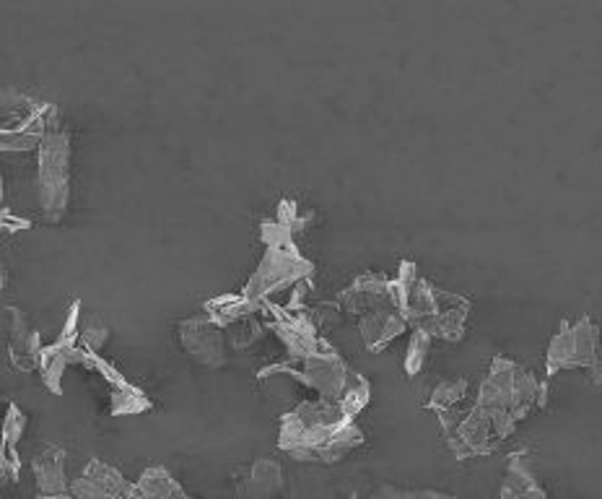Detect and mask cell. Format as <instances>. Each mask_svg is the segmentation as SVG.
I'll return each instance as SVG.
<instances>
[{"instance_id": "5b68a950", "label": "cell", "mask_w": 602, "mask_h": 499, "mask_svg": "<svg viewBox=\"0 0 602 499\" xmlns=\"http://www.w3.org/2000/svg\"><path fill=\"white\" fill-rule=\"evenodd\" d=\"M537 388L540 380L517 362L506 356H493L489 375L480 382L476 403L489 411L512 413L514 422H522L537 409Z\"/></svg>"}, {"instance_id": "9a60e30c", "label": "cell", "mask_w": 602, "mask_h": 499, "mask_svg": "<svg viewBox=\"0 0 602 499\" xmlns=\"http://www.w3.org/2000/svg\"><path fill=\"white\" fill-rule=\"evenodd\" d=\"M9 315H11V339H9L11 362L16 369H24V373H29V369L37 367V362H40V352H42L40 333L34 331L32 323H29L26 312L21 308H13L11 304Z\"/></svg>"}, {"instance_id": "8992f818", "label": "cell", "mask_w": 602, "mask_h": 499, "mask_svg": "<svg viewBox=\"0 0 602 499\" xmlns=\"http://www.w3.org/2000/svg\"><path fill=\"white\" fill-rule=\"evenodd\" d=\"M546 369L548 375L564 369H590L594 385H600V328L590 315H582L577 323L561 320L548 344Z\"/></svg>"}, {"instance_id": "52a82bcc", "label": "cell", "mask_w": 602, "mask_h": 499, "mask_svg": "<svg viewBox=\"0 0 602 499\" xmlns=\"http://www.w3.org/2000/svg\"><path fill=\"white\" fill-rule=\"evenodd\" d=\"M314 263L299 253V247H265L253 279L239 291L253 304H268L278 291L291 289L299 281H312Z\"/></svg>"}, {"instance_id": "7a4b0ae2", "label": "cell", "mask_w": 602, "mask_h": 499, "mask_svg": "<svg viewBox=\"0 0 602 499\" xmlns=\"http://www.w3.org/2000/svg\"><path fill=\"white\" fill-rule=\"evenodd\" d=\"M470 310V299L436 289L432 281L419 276L403 308V318L411 331L426 333L432 341L439 339L447 344H457L468 331Z\"/></svg>"}, {"instance_id": "ba28073f", "label": "cell", "mask_w": 602, "mask_h": 499, "mask_svg": "<svg viewBox=\"0 0 602 499\" xmlns=\"http://www.w3.org/2000/svg\"><path fill=\"white\" fill-rule=\"evenodd\" d=\"M268 375H286L291 377V380H297L304 385V388H310L317 393L322 401H333L338 403L341 396L346 393L348 382H350V369L346 365V359L338 352H333V348H322L320 354L310 356V359L299 362V365H289V362H283V365H270L257 373V377H268Z\"/></svg>"}, {"instance_id": "2e32d148", "label": "cell", "mask_w": 602, "mask_h": 499, "mask_svg": "<svg viewBox=\"0 0 602 499\" xmlns=\"http://www.w3.org/2000/svg\"><path fill=\"white\" fill-rule=\"evenodd\" d=\"M499 499H548V491L535 479L527 453H514L506 463Z\"/></svg>"}, {"instance_id": "d4e9b609", "label": "cell", "mask_w": 602, "mask_h": 499, "mask_svg": "<svg viewBox=\"0 0 602 499\" xmlns=\"http://www.w3.org/2000/svg\"><path fill=\"white\" fill-rule=\"evenodd\" d=\"M428 352H432V339H428L426 333H421V331H411V341H408L405 362H403L408 377H419L421 375V369L426 367Z\"/></svg>"}, {"instance_id": "7c38bea8", "label": "cell", "mask_w": 602, "mask_h": 499, "mask_svg": "<svg viewBox=\"0 0 602 499\" xmlns=\"http://www.w3.org/2000/svg\"><path fill=\"white\" fill-rule=\"evenodd\" d=\"M338 304L348 315H367L371 310L379 308H395L392 304V289L390 279L379 274H361L348 284L346 289L338 295Z\"/></svg>"}, {"instance_id": "8fae6325", "label": "cell", "mask_w": 602, "mask_h": 499, "mask_svg": "<svg viewBox=\"0 0 602 499\" xmlns=\"http://www.w3.org/2000/svg\"><path fill=\"white\" fill-rule=\"evenodd\" d=\"M268 308L274 312L270 331L283 344L289 365H299V362L310 359V356L320 354L322 348H327L325 339H320L317 325L312 323L310 315H304V312H289L278 308V304H268Z\"/></svg>"}, {"instance_id": "f1b7e54d", "label": "cell", "mask_w": 602, "mask_h": 499, "mask_svg": "<svg viewBox=\"0 0 602 499\" xmlns=\"http://www.w3.org/2000/svg\"><path fill=\"white\" fill-rule=\"evenodd\" d=\"M260 242L265 247H297V237H293L289 226L278 224V221H263L260 224Z\"/></svg>"}, {"instance_id": "83f0119b", "label": "cell", "mask_w": 602, "mask_h": 499, "mask_svg": "<svg viewBox=\"0 0 602 499\" xmlns=\"http://www.w3.org/2000/svg\"><path fill=\"white\" fill-rule=\"evenodd\" d=\"M369 499H457L455 495H447V491L436 489H400L392 487V484H382L371 491Z\"/></svg>"}, {"instance_id": "6da1fadb", "label": "cell", "mask_w": 602, "mask_h": 499, "mask_svg": "<svg viewBox=\"0 0 602 499\" xmlns=\"http://www.w3.org/2000/svg\"><path fill=\"white\" fill-rule=\"evenodd\" d=\"M367 442L361 426L338 409V403L322 401H301L297 409L281 417V430H278V447L283 455L299 463H322V466H335L343 458Z\"/></svg>"}, {"instance_id": "836d02e7", "label": "cell", "mask_w": 602, "mask_h": 499, "mask_svg": "<svg viewBox=\"0 0 602 499\" xmlns=\"http://www.w3.org/2000/svg\"><path fill=\"white\" fill-rule=\"evenodd\" d=\"M3 198H5V180H3V173H0V209H3Z\"/></svg>"}, {"instance_id": "484cf974", "label": "cell", "mask_w": 602, "mask_h": 499, "mask_svg": "<svg viewBox=\"0 0 602 499\" xmlns=\"http://www.w3.org/2000/svg\"><path fill=\"white\" fill-rule=\"evenodd\" d=\"M78 341H81V348L86 354H102V348L110 341V328H107L99 318H89L81 325L78 323Z\"/></svg>"}, {"instance_id": "d6a6232c", "label": "cell", "mask_w": 602, "mask_h": 499, "mask_svg": "<svg viewBox=\"0 0 602 499\" xmlns=\"http://www.w3.org/2000/svg\"><path fill=\"white\" fill-rule=\"evenodd\" d=\"M9 281H11V276H9V268H5V263L0 260V291H3L5 287H9Z\"/></svg>"}, {"instance_id": "30bf717a", "label": "cell", "mask_w": 602, "mask_h": 499, "mask_svg": "<svg viewBox=\"0 0 602 499\" xmlns=\"http://www.w3.org/2000/svg\"><path fill=\"white\" fill-rule=\"evenodd\" d=\"M177 339L182 352L205 369H221L228 362L226 331L208 315H192L177 323Z\"/></svg>"}, {"instance_id": "603a6c76", "label": "cell", "mask_w": 602, "mask_h": 499, "mask_svg": "<svg viewBox=\"0 0 602 499\" xmlns=\"http://www.w3.org/2000/svg\"><path fill=\"white\" fill-rule=\"evenodd\" d=\"M81 476H83V479L94 481L97 487L110 489V491H114V495H123L127 499H133V484L127 481L118 468L110 466V463L97 461V458L89 461V463H86V468H83Z\"/></svg>"}, {"instance_id": "44dd1931", "label": "cell", "mask_w": 602, "mask_h": 499, "mask_svg": "<svg viewBox=\"0 0 602 499\" xmlns=\"http://www.w3.org/2000/svg\"><path fill=\"white\" fill-rule=\"evenodd\" d=\"M24 432H26V413L21 411L16 403H9V409H5V417H3V445H0V451H3L5 458H9L11 479H16L19 476L16 445L19 440L24 437Z\"/></svg>"}, {"instance_id": "4fadbf2b", "label": "cell", "mask_w": 602, "mask_h": 499, "mask_svg": "<svg viewBox=\"0 0 602 499\" xmlns=\"http://www.w3.org/2000/svg\"><path fill=\"white\" fill-rule=\"evenodd\" d=\"M405 331L408 323L403 312L398 308H379L358 318V333H361L364 346H367L371 354L384 352V348L398 336H403Z\"/></svg>"}, {"instance_id": "ffe728a7", "label": "cell", "mask_w": 602, "mask_h": 499, "mask_svg": "<svg viewBox=\"0 0 602 499\" xmlns=\"http://www.w3.org/2000/svg\"><path fill=\"white\" fill-rule=\"evenodd\" d=\"M133 499H190V495L167 468L154 466L143 470L141 479L133 484Z\"/></svg>"}, {"instance_id": "d6986e66", "label": "cell", "mask_w": 602, "mask_h": 499, "mask_svg": "<svg viewBox=\"0 0 602 499\" xmlns=\"http://www.w3.org/2000/svg\"><path fill=\"white\" fill-rule=\"evenodd\" d=\"M205 315L226 331V328L242 323V320H253L255 315H263V308L260 304H253L242 295H224L208 299Z\"/></svg>"}, {"instance_id": "1f68e13d", "label": "cell", "mask_w": 602, "mask_h": 499, "mask_svg": "<svg viewBox=\"0 0 602 499\" xmlns=\"http://www.w3.org/2000/svg\"><path fill=\"white\" fill-rule=\"evenodd\" d=\"M29 226H32V221H29V219H21V217H16V213L0 209V232L13 234V232L29 230Z\"/></svg>"}, {"instance_id": "9c48e42d", "label": "cell", "mask_w": 602, "mask_h": 499, "mask_svg": "<svg viewBox=\"0 0 602 499\" xmlns=\"http://www.w3.org/2000/svg\"><path fill=\"white\" fill-rule=\"evenodd\" d=\"M442 430L447 434V445L457 461L483 458V455L497 453L501 440L493 430L491 413L483 406L472 403L465 411L439 413Z\"/></svg>"}, {"instance_id": "f546056e", "label": "cell", "mask_w": 602, "mask_h": 499, "mask_svg": "<svg viewBox=\"0 0 602 499\" xmlns=\"http://www.w3.org/2000/svg\"><path fill=\"white\" fill-rule=\"evenodd\" d=\"M68 495L74 499H127L123 495H114V491H110V489L97 487L94 481L83 479V476H78L76 481H70Z\"/></svg>"}, {"instance_id": "7402d4cb", "label": "cell", "mask_w": 602, "mask_h": 499, "mask_svg": "<svg viewBox=\"0 0 602 499\" xmlns=\"http://www.w3.org/2000/svg\"><path fill=\"white\" fill-rule=\"evenodd\" d=\"M468 390H470V380H468V377H455V380H442L432 390V398H428V401H426V409L428 411H436V413L455 411L457 406H462L465 398H468Z\"/></svg>"}, {"instance_id": "5bb4252c", "label": "cell", "mask_w": 602, "mask_h": 499, "mask_svg": "<svg viewBox=\"0 0 602 499\" xmlns=\"http://www.w3.org/2000/svg\"><path fill=\"white\" fill-rule=\"evenodd\" d=\"M68 453L60 445H45L32 458V474L40 495H66L70 481L66 474Z\"/></svg>"}, {"instance_id": "e0dca14e", "label": "cell", "mask_w": 602, "mask_h": 499, "mask_svg": "<svg viewBox=\"0 0 602 499\" xmlns=\"http://www.w3.org/2000/svg\"><path fill=\"white\" fill-rule=\"evenodd\" d=\"M283 491V468L278 461L257 458L239 484L242 499H276Z\"/></svg>"}, {"instance_id": "4dcf8cb0", "label": "cell", "mask_w": 602, "mask_h": 499, "mask_svg": "<svg viewBox=\"0 0 602 499\" xmlns=\"http://www.w3.org/2000/svg\"><path fill=\"white\" fill-rule=\"evenodd\" d=\"M78 323H81V299H76L74 304H70L66 325H63L60 339L55 341V344L60 346H76L78 344Z\"/></svg>"}, {"instance_id": "277c9868", "label": "cell", "mask_w": 602, "mask_h": 499, "mask_svg": "<svg viewBox=\"0 0 602 499\" xmlns=\"http://www.w3.org/2000/svg\"><path fill=\"white\" fill-rule=\"evenodd\" d=\"M57 125L55 104L0 87V152H32L49 127Z\"/></svg>"}, {"instance_id": "e575fe53", "label": "cell", "mask_w": 602, "mask_h": 499, "mask_svg": "<svg viewBox=\"0 0 602 499\" xmlns=\"http://www.w3.org/2000/svg\"><path fill=\"white\" fill-rule=\"evenodd\" d=\"M37 499H74V497H70L66 491V495H40Z\"/></svg>"}, {"instance_id": "cb8c5ba5", "label": "cell", "mask_w": 602, "mask_h": 499, "mask_svg": "<svg viewBox=\"0 0 602 499\" xmlns=\"http://www.w3.org/2000/svg\"><path fill=\"white\" fill-rule=\"evenodd\" d=\"M369 398H371V385H369V380H367V377H361V375L354 373V375H350V382H348L346 393L341 396L338 409L343 413H346L348 419H354V422H356L358 413H361L369 406Z\"/></svg>"}, {"instance_id": "4316f807", "label": "cell", "mask_w": 602, "mask_h": 499, "mask_svg": "<svg viewBox=\"0 0 602 499\" xmlns=\"http://www.w3.org/2000/svg\"><path fill=\"white\" fill-rule=\"evenodd\" d=\"M415 279H419V268H415V263L403 260L398 268L395 279H390V289H392V304L403 312L408 297H411V289Z\"/></svg>"}, {"instance_id": "3957f363", "label": "cell", "mask_w": 602, "mask_h": 499, "mask_svg": "<svg viewBox=\"0 0 602 499\" xmlns=\"http://www.w3.org/2000/svg\"><path fill=\"white\" fill-rule=\"evenodd\" d=\"M37 201L42 219L47 224H60L70 206V159H74V141L66 127H49L37 146Z\"/></svg>"}, {"instance_id": "ac0fdd59", "label": "cell", "mask_w": 602, "mask_h": 499, "mask_svg": "<svg viewBox=\"0 0 602 499\" xmlns=\"http://www.w3.org/2000/svg\"><path fill=\"white\" fill-rule=\"evenodd\" d=\"M83 348L81 346H42L40 352V373H42V382H45V388L49 393L60 396L63 393V375H66V369L70 365H81L83 362Z\"/></svg>"}]
</instances>
